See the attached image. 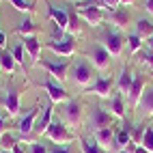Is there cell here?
Wrapping results in <instances>:
<instances>
[{"instance_id":"6da1fadb","label":"cell","mask_w":153,"mask_h":153,"mask_svg":"<svg viewBox=\"0 0 153 153\" xmlns=\"http://www.w3.org/2000/svg\"><path fill=\"white\" fill-rule=\"evenodd\" d=\"M48 140H52L54 145H69V142H74L76 140V136L71 134L69 131V127L63 123V119L60 121H52V123H50V127L45 129V134H43Z\"/></svg>"},{"instance_id":"7a4b0ae2","label":"cell","mask_w":153,"mask_h":153,"mask_svg":"<svg viewBox=\"0 0 153 153\" xmlns=\"http://www.w3.org/2000/svg\"><path fill=\"white\" fill-rule=\"evenodd\" d=\"M71 76H74V84L80 88H88L91 84L95 82V74H93V67H91L88 60H78L71 69Z\"/></svg>"},{"instance_id":"3957f363","label":"cell","mask_w":153,"mask_h":153,"mask_svg":"<svg viewBox=\"0 0 153 153\" xmlns=\"http://www.w3.org/2000/svg\"><path fill=\"white\" fill-rule=\"evenodd\" d=\"M37 117H39V108H30L24 117H19V123H17V136L22 140H26L28 145L33 142V140H30V134L35 131Z\"/></svg>"},{"instance_id":"277c9868","label":"cell","mask_w":153,"mask_h":153,"mask_svg":"<svg viewBox=\"0 0 153 153\" xmlns=\"http://www.w3.org/2000/svg\"><path fill=\"white\" fill-rule=\"evenodd\" d=\"M114 86H117V82L112 78H108V76H97L95 78V82L91 84L86 91L91 95H95V97H99V99H110L112 97V91H114Z\"/></svg>"},{"instance_id":"5b68a950","label":"cell","mask_w":153,"mask_h":153,"mask_svg":"<svg viewBox=\"0 0 153 153\" xmlns=\"http://www.w3.org/2000/svg\"><path fill=\"white\" fill-rule=\"evenodd\" d=\"M50 50H52L54 54L63 56V58H69L76 54V39L67 35V37H60V39H50V41L45 43Z\"/></svg>"},{"instance_id":"8992f818","label":"cell","mask_w":153,"mask_h":153,"mask_svg":"<svg viewBox=\"0 0 153 153\" xmlns=\"http://www.w3.org/2000/svg\"><path fill=\"white\" fill-rule=\"evenodd\" d=\"M78 15H80V19H84V22L88 26H93V28H97V26H101L106 22V11L99 4H86L82 9H78Z\"/></svg>"},{"instance_id":"52a82bcc","label":"cell","mask_w":153,"mask_h":153,"mask_svg":"<svg viewBox=\"0 0 153 153\" xmlns=\"http://www.w3.org/2000/svg\"><path fill=\"white\" fill-rule=\"evenodd\" d=\"M43 88H45V93H48V97H50V104H65V101H69V93L58 84V80L45 76Z\"/></svg>"},{"instance_id":"ba28073f","label":"cell","mask_w":153,"mask_h":153,"mask_svg":"<svg viewBox=\"0 0 153 153\" xmlns=\"http://www.w3.org/2000/svg\"><path fill=\"white\" fill-rule=\"evenodd\" d=\"M80 121H82V106H80V101H76V99L65 101V108H63V123H65L67 127H78Z\"/></svg>"},{"instance_id":"9c48e42d","label":"cell","mask_w":153,"mask_h":153,"mask_svg":"<svg viewBox=\"0 0 153 153\" xmlns=\"http://www.w3.org/2000/svg\"><path fill=\"white\" fill-rule=\"evenodd\" d=\"M41 67L48 71V76L50 78H54V80H63L67 78V71H69V63L63 58V60H52V58H43L41 60Z\"/></svg>"},{"instance_id":"30bf717a","label":"cell","mask_w":153,"mask_h":153,"mask_svg":"<svg viewBox=\"0 0 153 153\" xmlns=\"http://www.w3.org/2000/svg\"><path fill=\"white\" fill-rule=\"evenodd\" d=\"M101 45L108 50V54H110L112 58H117V56L123 54V45H125V41H123V37H121L117 30H106Z\"/></svg>"},{"instance_id":"8fae6325","label":"cell","mask_w":153,"mask_h":153,"mask_svg":"<svg viewBox=\"0 0 153 153\" xmlns=\"http://www.w3.org/2000/svg\"><path fill=\"white\" fill-rule=\"evenodd\" d=\"M88 60L93 63V67H95V69H99V71H106V69L110 67V63H112V56L108 54V50H106L104 45H101V43H95L93 48H91Z\"/></svg>"},{"instance_id":"7c38bea8","label":"cell","mask_w":153,"mask_h":153,"mask_svg":"<svg viewBox=\"0 0 153 153\" xmlns=\"http://www.w3.org/2000/svg\"><path fill=\"white\" fill-rule=\"evenodd\" d=\"M112 121H114V117L110 114V110L101 108V106H93V110H91V129L93 131L112 125Z\"/></svg>"},{"instance_id":"4fadbf2b","label":"cell","mask_w":153,"mask_h":153,"mask_svg":"<svg viewBox=\"0 0 153 153\" xmlns=\"http://www.w3.org/2000/svg\"><path fill=\"white\" fill-rule=\"evenodd\" d=\"M48 15L52 19V24L60 30V33H69V11L67 9H58L54 4L48 7Z\"/></svg>"},{"instance_id":"5bb4252c","label":"cell","mask_w":153,"mask_h":153,"mask_svg":"<svg viewBox=\"0 0 153 153\" xmlns=\"http://www.w3.org/2000/svg\"><path fill=\"white\" fill-rule=\"evenodd\" d=\"M114 134H117V129L112 127V125H108V127L95 129V131H93V140L97 142L101 149L110 151V149H114Z\"/></svg>"},{"instance_id":"9a60e30c","label":"cell","mask_w":153,"mask_h":153,"mask_svg":"<svg viewBox=\"0 0 153 153\" xmlns=\"http://www.w3.org/2000/svg\"><path fill=\"white\" fill-rule=\"evenodd\" d=\"M52 121H54V104H45L43 110H41V114L37 117V123H35V131H33V134L43 136Z\"/></svg>"},{"instance_id":"2e32d148","label":"cell","mask_w":153,"mask_h":153,"mask_svg":"<svg viewBox=\"0 0 153 153\" xmlns=\"http://www.w3.org/2000/svg\"><path fill=\"white\" fill-rule=\"evenodd\" d=\"M2 104H4V110H7L9 117H17V114H19V91L13 88V86H9V88L4 91Z\"/></svg>"},{"instance_id":"e0dca14e","label":"cell","mask_w":153,"mask_h":153,"mask_svg":"<svg viewBox=\"0 0 153 153\" xmlns=\"http://www.w3.org/2000/svg\"><path fill=\"white\" fill-rule=\"evenodd\" d=\"M106 19L110 24H114L117 28H127V24L131 22V15L127 11V7H117L110 13H106Z\"/></svg>"},{"instance_id":"ac0fdd59","label":"cell","mask_w":153,"mask_h":153,"mask_svg":"<svg viewBox=\"0 0 153 153\" xmlns=\"http://www.w3.org/2000/svg\"><path fill=\"white\" fill-rule=\"evenodd\" d=\"M142 93H145V76H134V84H131L129 88V95H127V101H129V108L134 110L138 108V101L142 97Z\"/></svg>"},{"instance_id":"d6986e66","label":"cell","mask_w":153,"mask_h":153,"mask_svg":"<svg viewBox=\"0 0 153 153\" xmlns=\"http://www.w3.org/2000/svg\"><path fill=\"white\" fill-rule=\"evenodd\" d=\"M22 45H24V50H26V54L30 56V60H39V54H41L43 43H41V39H39L37 35L24 37V39H22Z\"/></svg>"},{"instance_id":"ffe728a7","label":"cell","mask_w":153,"mask_h":153,"mask_svg":"<svg viewBox=\"0 0 153 153\" xmlns=\"http://www.w3.org/2000/svg\"><path fill=\"white\" fill-rule=\"evenodd\" d=\"M108 110H110L112 117L123 119L125 117V95L123 93H114V95L108 99Z\"/></svg>"},{"instance_id":"44dd1931","label":"cell","mask_w":153,"mask_h":153,"mask_svg":"<svg viewBox=\"0 0 153 153\" xmlns=\"http://www.w3.org/2000/svg\"><path fill=\"white\" fill-rule=\"evenodd\" d=\"M131 84H134V74H131L127 67H123V69H121V74H119V80H117V91H119V93H123V95H129Z\"/></svg>"},{"instance_id":"7402d4cb","label":"cell","mask_w":153,"mask_h":153,"mask_svg":"<svg viewBox=\"0 0 153 153\" xmlns=\"http://www.w3.org/2000/svg\"><path fill=\"white\" fill-rule=\"evenodd\" d=\"M129 145H131V127H129V125H123V127L114 134V151L127 149Z\"/></svg>"},{"instance_id":"603a6c76","label":"cell","mask_w":153,"mask_h":153,"mask_svg":"<svg viewBox=\"0 0 153 153\" xmlns=\"http://www.w3.org/2000/svg\"><path fill=\"white\" fill-rule=\"evenodd\" d=\"M134 33H136L140 39L149 41V39L153 37V22H151V19H145V17L136 19V24H134Z\"/></svg>"},{"instance_id":"cb8c5ba5","label":"cell","mask_w":153,"mask_h":153,"mask_svg":"<svg viewBox=\"0 0 153 153\" xmlns=\"http://www.w3.org/2000/svg\"><path fill=\"white\" fill-rule=\"evenodd\" d=\"M0 69L7 71V74H13L17 69V63H15V58L11 54V50H7V48L0 50Z\"/></svg>"},{"instance_id":"d4e9b609","label":"cell","mask_w":153,"mask_h":153,"mask_svg":"<svg viewBox=\"0 0 153 153\" xmlns=\"http://www.w3.org/2000/svg\"><path fill=\"white\" fill-rule=\"evenodd\" d=\"M138 108L145 114H153V86H145V93L138 101Z\"/></svg>"},{"instance_id":"484cf974","label":"cell","mask_w":153,"mask_h":153,"mask_svg":"<svg viewBox=\"0 0 153 153\" xmlns=\"http://www.w3.org/2000/svg\"><path fill=\"white\" fill-rule=\"evenodd\" d=\"M80 149H82V153H108L106 149H101L95 140L91 138H80Z\"/></svg>"},{"instance_id":"4316f807","label":"cell","mask_w":153,"mask_h":153,"mask_svg":"<svg viewBox=\"0 0 153 153\" xmlns=\"http://www.w3.org/2000/svg\"><path fill=\"white\" fill-rule=\"evenodd\" d=\"M17 136L13 134V131H4L2 136H0V149L2 151H13V147L17 145Z\"/></svg>"},{"instance_id":"83f0119b","label":"cell","mask_w":153,"mask_h":153,"mask_svg":"<svg viewBox=\"0 0 153 153\" xmlns=\"http://www.w3.org/2000/svg\"><path fill=\"white\" fill-rule=\"evenodd\" d=\"M67 11H69V33L67 35L76 37V35H80V15L76 9H67Z\"/></svg>"},{"instance_id":"f1b7e54d","label":"cell","mask_w":153,"mask_h":153,"mask_svg":"<svg viewBox=\"0 0 153 153\" xmlns=\"http://www.w3.org/2000/svg\"><path fill=\"white\" fill-rule=\"evenodd\" d=\"M37 26L33 24V19H24L22 24H17V28H15V33L17 35H24V37H30V35H37Z\"/></svg>"},{"instance_id":"f546056e","label":"cell","mask_w":153,"mask_h":153,"mask_svg":"<svg viewBox=\"0 0 153 153\" xmlns=\"http://www.w3.org/2000/svg\"><path fill=\"white\" fill-rule=\"evenodd\" d=\"M140 145L145 147L149 153H153V127H151V125H147V127H145V134H142Z\"/></svg>"},{"instance_id":"4dcf8cb0","label":"cell","mask_w":153,"mask_h":153,"mask_svg":"<svg viewBox=\"0 0 153 153\" xmlns=\"http://www.w3.org/2000/svg\"><path fill=\"white\" fill-rule=\"evenodd\" d=\"M11 2V7H15L17 11H22V13H33L35 11V4L30 2V0H9Z\"/></svg>"},{"instance_id":"1f68e13d","label":"cell","mask_w":153,"mask_h":153,"mask_svg":"<svg viewBox=\"0 0 153 153\" xmlns=\"http://www.w3.org/2000/svg\"><path fill=\"white\" fill-rule=\"evenodd\" d=\"M127 45H129V52L136 54L138 50L142 48V39H140L136 33H131V35H127Z\"/></svg>"},{"instance_id":"d6a6232c","label":"cell","mask_w":153,"mask_h":153,"mask_svg":"<svg viewBox=\"0 0 153 153\" xmlns=\"http://www.w3.org/2000/svg\"><path fill=\"white\" fill-rule=\"evenodd\" d=\"M28 153H50L48 145H43V140H33L28 145Z\"/></svg>"},{"instance_id":"836d02e7","label":"cell","mask_w":153,"mask_h":153,"mask_svg":"<svg viewBox=\"0 0 153 153\" xmlns=\"http://www.w3.org/2000/svg\"><path fill=\"white\" fill-rule=\"evenodd\" d=\"M24 52H26V50H24V45H22V41H19L13 50H11V54H13V58H15V63L19 65V67H24Z\"/></svg>"},{"instance_id":"e575fe53","label":"cell","mask_w":153,"mask_h":153,"mask_svg":"<svg viewBox=\"0 0 153 153\" xmlns=\"http://www.w3.org/2000/svg\"><path fill=\"white\" fill-rule=\"evenodd\" d=\"M50 153H74V151H71L69 145H54L52 149H50Z\"/></svg>"},{"instance_id":"d590c367","label":"cell","mask_w":153,"mask_h":153,"mask_svg":"<svg viewBox=\"0 0 153 153\" xmlns=\"http://www.w3.org/2000/svg\"><path fill=\"white\" fill-rule=\"evenodd\" d=\"M127 151H129V153H149L142 145H134V142H131V145L127 147Z\"/></svg>"},{"instance_id":"8d00e7d4","label":"cell","mask_w":153,"mask_h":153,"mask_svg":"<svg viewBox=\"0 0 153 153\" xmlns=\"http://www.w3.org/2000/svg\"><path fill=\"white\" fill-rule=\"evenodd\" d=\"M101 7H104V9H110V11H112V9L119 7V0H101Z\"/></svg>"},{"instance_id":"74e56055","label":"cell","mask_w":153,"mask_h":153,"mask_svg":"<svg viewBox=\"0 0 153 153\" xmlns=\"http://www.w3.org/2000/svg\"><path fill=\"white\" fill-rule=\"evenodd\" d=\"M11 153H28V147H24V142H17Z\"/></svg>"},{"instance_id":"f35d334b","label":"cell","mask_w":153,"mask_h":153,"mask_svg":"<svg viewBox=\"0 0 153 153\" xmlns=\"http://www.w3.org/2000/svg\"><path fill=\"white\" fill-rule=\"evenodd\" d=\"M145 9L149 15H153V0H145Z\"/></svg>"},{"instance_id":"ab89813d","label":"cell","mask_w":153,"mask_h":153,"mask_svg":"<svg viewBox=\"0 0 153 153\" xmlns=\"http://www.w3.org/2000/svg\"><path fill=\"white\" fill-rule=\"evenodd\" d=\"M145 63L153 69V52H149V54H145Z\"/></svg>"},{"instance_id":"60d3db41","label":"cell","mask_w":153,"mask_h":153,"mask_svg":"<svg viewBox=\"0 0 153 153\" xmlns=\"http://www.w3.org/2000/svg\"><path fill=\"white\" fill-rule=\"evenodd\" d=\"M4 125H7V119H4L2 114H0V136L4 134Z\"/></svg>"},{"instance_id":"b9f144b4","label":"cell","mask_w":153,"mask_h":153,"mask_svg":"<svg viewBox=\"0 0 153 153\" xmlns=\"http://www.w3.org/2000/svg\"><path fill=\"white\" fill-rule=\"evenodd\" d=\"M134 0H119V7H131Z\"/></svg>"},{"instance_id":"7bdbcfd3","label":"cell","mask_w":153,"mask_h":153,"mask_svg":"<svg viewBox=\"0 0 153 153\" xmlns=\"http://www.w3.org/2000/svg\"><path fill=\"white\" fill-rule=\"evenodd\" d=\"M147 45H149V50H151V52H153V37L149 39V41H147Z\"/></svg>"},{"instance_id":"ee69618b","label":"cell","mask_w":153,"mask_h":153,"mask_svg":"<svg viewBox=\"0 0 153 153\" xmlns=\"http://www.w3.org/2000/svg\"><path fill=\"white\" fill-rule=\"evenodd\" d=\"M117 153H129V151H127V149H121V151H117Z\"/></svg>"},{"instance_id":"f6af8a7d","label":"cell","mask_w":153,"mask_h":153,"mask_svg":"<svg viewBox=\"0 0 153 153\" xmlns=\"http://www.w3.org/2000/svg\"><path fill=\"white\" fill-rule=\"evenodd\" d=\"M0 153H11V151H2V149H0Z\"/></svg>"},{"instance_id":"bcb514c9","label":"cell","mask_w":153,"mask_h":153,"mask_svg":"<svg viewBox=\"0 0 153 153\" xmlns=\"http://www.w3.org/2000/svg\"><path fill=\"white\" fill-rule=\"evenodd\" d=\"M76 2H82V0H76Z\"/></svg>"},{"instance_id":"7dc6e473","label":"cell","mask_w":153,"mask_h":153,"mask_svg":"<svg viewBox=\"0 0 153 153\" xmlns=\"http://www.w3.org/2000/svg\"><path fill=\"white\" fill-rule=\"evenodd\" d=\"M151 76H153V69H151Z\"/></svg>"},{"instance_id":"c3c4849f","label":"cell","mask_w":153,"mask_h":153,"mask_svg":"<svg viewBox=\"0 0 153 153\" xmlns=\"http://www.w3.org/2000/svg\"><path fill=\"white\" fill-rule=\"evenodd\" d=\"M0 71H2V69H0Z\"/></svg>"},{"instance_id":"681fc988","label":"cell","mask_w":153,"mask_h":153,"mask_svg":"<svg viewBox=\"0 0 153 153\" xmlns=\"http://www.w3.org/2000/svg\"><path fill=\"white\" fill-rule=\"evenodd\" d=\"M151 117H153V114H151Z\"/></svg>"}]
</instances>
